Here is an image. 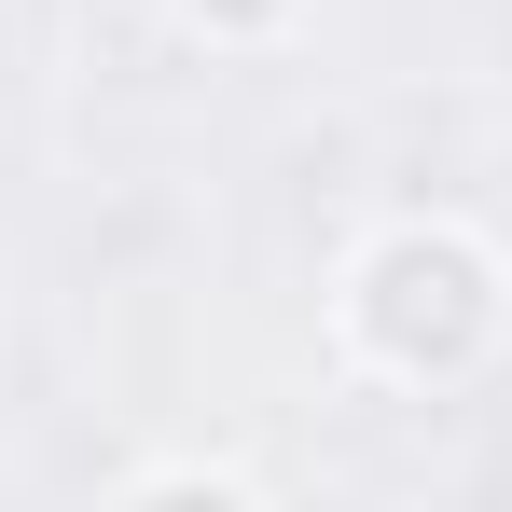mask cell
Wrapping results in <instances>:
<instances>
[{
    "label": "cell",
    "mask_w": 512,
    "mask_h": 512,
    "mask_svg": "<svg viewBox=\"0 0 512 512\" xmlns=\"http://www.w3.org/2000/svg\"><path fill=\"white\" fill-rule=\"evenodd\" d=\"M333 346H346V374H374V388H402V402L471 388L512 346V250L485 222H457V208L374 222V236L346 250V277H333Z\"/></svg>",
    "instance_id": "cell-1"
},
{
    "label": "cell",
    "mask_w": 512,
    "mask_h": 512,
    "mask_svg": "<svg viewBox=\"0 0 512 512\" xmlns=\"http://www.w3.org/2000/svg\"><path fill=\"white\" fill-rule=\"evenodd\" d=\"M180 42H208V56H277L291 28H305V0H167Z\"/></svg>",
    "instance_id": "cell-2"
},
{
    "label": "cell",
    "mask_w": 512,
    "mask_h": 512,
    "mask_svg": "<svg viewBox=\"0 0 512 512\" xmlns=\"http://www.w3.org/2000/svg\"><path fill=\"white\" fill-rule=\"evenodd\" d=\"M125 499H263V471H236V457H153V471H125Z\"/></svg>",
    "instance_id": "cell-3"
}]
</instances>
